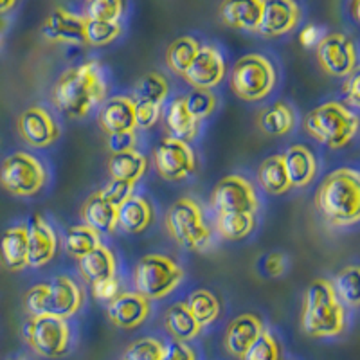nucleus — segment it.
I'll use <instances>...</instances> for the list:
<instances>
[{
  "label": "nucleus",
  "instance_id": "21",
  "mask_svg": "<svg viewBox=\"0 0 360 360\" xmlns=\"http://www.w3.org/2000/svg\"><path fill=\"white\" fill-rule=\"evenodd\" d=\"M263 323L256 314H242L234 317L225 330V349L233 356L242 360L247 349L263 333Z\"/></svg>",
  "mask_w": 360,
  "mask_h": 360
},
{
  "label": "nucleus",
  "instance_id": "14",
  "mask_svg": "<svg viewBox=\"0 0 360 360\" xmlns=\"http://www.w3.org/2000/svg\"><path fill=\"white\" fill-rule=\"evenodd\" d=\"M225 72H227V65L220 51L213 45H200L197 56L193 58L191 65L182 78L193 89L211 90L213 86L220 85Z\"/></svg>",
  "mask_w": 360,
  "mask_h": 360
},
{
  "label": "nucleus",
  "instance_id": "41",
  "mask_svg": "<svg viewBox=\"0 0 360 360\" xmlns=\"http://www.w3.org/2000/svg\"><path fill=\"white\" fill-rule=\"evenodd\" d=\"M123 33L121 22L86 20V45H108Z\"/></svg>",
  "mask_w": 360,
  "mask_h": 360
},
{
  "label": "nucleus",
  "instance_id": "33",
  "mask_svg": "<svg viewBox=\"0 0 360 360\" xmlns=\"http://www.w3.org/2000/svg\"><path fill=\"white\" fill-rule=\"evenodd\" d=\"M186 307L191 311L200 328L209 326L211 323L220 317V301L213 292H209L207 288H197L188 295Z\"/></svg>",
  "mask_w": 360,
  "mask_h": 360
},
{
  "label": "nucleus",
  "instance_id": "8",
  "mask_svg": "<svg viewBox=\"0 0 360 360\" xmlns=\"http://www.w3.org/2000/svg\"><path fill=\"white\" fill-rule=\"evenodd\" d=\"M22 332L29 348L44 359H60L67 355L72 344L69 323L54 315H34L25 321Z\"/></svg>",
  "mask_w": 360,
  "mask_h": 360
},
{
  "label": "nucleus",
  "instance_id": "20",
  "mask_svg": "<svg viewBox=\"0 0 360 360\" xmlns=\"http://www.w3.org/2000/svg\"><path fill=\"white\" fill-rule=\"evenodd\" d=\"M98 123L107 135L135 131V99L128 96H114L101 103Z\"/></svg>",
  "mask_w": 360,
  "mask_h": 360
},
{
  "label": "nucleus",
  "instance_id": "54",
  "mask_svg": "<svg viewBox=\"0 0 360 360\" xmlns=\"http://www.w3.org/2000/svg\"><path fill=\"white\" fill-rule=\"evenodd\" d=\"M0 44H2V34H0Z\"/></svg>",
  "mask_w": 360,
  "mask_h": 360
},
{
  "label": "nucleus",
  "instance_id": "17",
  "mask_svg": "<svg viewBox=\"0 0 360 360\" xmlns=\"http://www.w3.org/2000/svg\"><path fill=\"white\" fill-rule=\"evenodd\" d=\"M152 314V304L137 292H119L115 299L108 303V317L112 324L123 330H135Z\"/></svg>",
  "mask_w": 360,
  "mask_h": 360
},
{
  "label": "nucleus",
  "instance_id": "25",
  "mask_svg": "<svg viewBox=\"0 0 360 360\" xmlns=\"http://www.w3.org/2000/svg\"><path fill=\"white\" fill-rule=\"evenodd\" d=\"M153 207L143 197H131L117 207V227L130 234H141L152 225Z\"/></svg>",
  "mask_w": 360,
  "mask_h": 360
},
{
  "label": "nucleus",
  "instance_id": "29",
  "mask_svg": "<svg viewBox=\"0 0 360 360\" xmlns=\"http://www.w3.org/2000/svg\"><path fill=\"white\" fill-rule=\"evenodd\" d=\"M146 169L148 159L137 150L114 153L108 159V173H110L112 180H124V182L135 184L146 173Z\"/></svg>",
  "mask_w": 360,
  "mask_h": 360
},
{
  "label": "nucleus",
  "instance_id": "37",
  "mask_svg": "<svg viewBox=\"0 0 360 360\" xmlns=\"http://www.w3.org/2000/svg\"><path fill=\"white\" fill-rule=\"evenodd\" d=\"M169 94V82L160 72H150L135 83V96L141 101L162 105Z\"/></svg>",
  "mask_w": 360,
  "mask_h": 360
},
{
  "label": "nucleus",
  "instance_id": "22",
  "mask_svg": "<svg viewBox=\"0 0 360 360\" xmlns=\"http://www.w3.org/2000/svg\"><path fill=\"white\" fill-rule=\"evenodd\" d=\"M283 159H285V168H287L292 188H307L308 184H311V180L317 175L319 164L310 148L303 144H294L283 153Z\"/></svg>",
  "mask_w": 360,
  "mask_h": 360
},
{
  "label": "nucleus",
  "instance_id": "43",
  "mask_svg": "<svg viewBox=\"0 0 360 360\" xmlns=\"http://www.w3.org/2000/svg\"><path fill=\"white\" fill-rule=\"evenodd\" d=\"M242 360H281V349L274 333L263 330L262 335L247 349Z\"/></svg>",
  "mask_w": 360,
  "mask_h": 360
},
{
  "label": "nucleus",
  "instance_id": "1",
  "mask_svg": "<svg viewBox=\"0 0 360 360\" xmlns=\"http://www.w3.org/2000/svg\"><path fill=\"white\" fill-rule=\"evenodd\" d=\"M107 82L103 65L98 60H89L70 67L58 78L53 89V99L63 114L79 119L89 115L105 101Z\"/></svg>",
  "mask_w": 360,
  "mask_h": 360
},
{
  "label": "nucleus",
  "instance_id": "32",
  "mask_svg": "<svg viewBox=\"0 0 360 360\" xmlns=\"http://www.w3.org/2000/svg\"><path fill=\"white\" fill-rule=\"evenodd\" d=\"M258 124L263 134L279 137L292 131V128L295 127V114L287 103H276L259 114Z\"/></svg>",
  "mask_w": 360,
  "mask_h": 360
},
{
  "label": "nucleus",
  "instance_id": "7",
  "mask_svg": "<svg viewBox=\"0 0 360 360\" xmlns=\"http://www.w3.org/2000/svg\"><path fill=\"white\" fill-rule=\"evenodd\" d=\"M166 227L172 238L188 250H205L211 245V231L205 225L200 205L191 198H179L166 213Z\"/></svg>",
  "mask_w": 360,
  "mask_h": 360
},
{
  "label": "nucleus",
  "instance_id": "3",
  "mask_svg": "<svg viewBox=\"0 0 360 360\" xmlns=\"http://www.w3.org/2000/svg\"><path fill=\"white\" fill-rule=\"evenodd\" d=\"M346 328L344 304L337 297L330 279L317 278L308 285L304 294L303 330L314 339H333Z\"/></svg>",
  "mask_w": 360,
  "mask_h": 360
},
{
  "label": "nucleus",
  "instance_id": "39",
  "mask_svg": "<svg viewBox=\"0 0 360 360\" xmlns=\"http://www.w3.org/2000/svg\"><path fill=\"white\" fill-rule=\"evenodd\" d=\"M166 355V344L153 337H143L130 344L123 360H162Z\"/></svg>",
  "mask_w": 360,
  "mask_h": 360
},
{
  "label": "nucleus",
  "instance_id": "46",
  "mask_svg": "<svg viewBox=\"0 0 360 360\" xmlns=\"http://www.w3.org/2000/svg\"><path fill=\"white\" fill-rule=\"evenodd\" d=\"M92 287V294L98 301L103 303H110L112 299H115L119 295V279L115 276L107 279H101V281L90 285Z\"/></svg>",
  "mask_w": 360,
  "mask_h": 360
},
{
  "label": "nucleus",
  "instance_id": "48",
  "mask_svg": "<svg viewBox=\"0 0 360 360\" xmlns=\"http://www.w3.org/2000/svg\"><path fill=\"white\" fill-rule=\"evenodd\" d=\"M162 360H198L197 353L193 352L191 346L186 342H176L173 340L172 344L166 346V355Z\"/></svg>",
  "mask_w": 360,
  "mask_h": 360
},
{
  "label": "nucleus",
  "instance_id": "28",
  "mask_svg": "<svg viewBox=\"0 0 360 360\" xmlns=\"http://www.w3.org/2000/svg\"><path fill=\"white\" fill-rule=\"evenodd\" d=\"M166 127L172 134L169 137H175L184 143H189L197 137L198 121L188 112L184 98H175L169 103L168 110H166Z\"/></svg>",
  "mask_w": 360,
  "mask_h": 360
},
{
  "label": "nucleus",
  "instance_id": "34",
  "mask_svg": "<svg viewBox=\"0 0 360 360\" xmlns=\"http://www.w3.org/2000/svg\"><path fill=\"white\" fill-rule=\"evenodd\" d=\"M256 227V214L252 213H218L217 233L229 242H238L249 236Z\"/></svg>",
  "mask_w": 360,
  "mask_h": 360
},
{
  "label": "nucleus",
  "instance_id": "23",
  "mask_svg": "<svg viewBox=\"0 0 360 360\" xmlns=\"http://www.w3.org/2000/svg\"><path fill=\"white\" fill-rule=\"evenodd\" d=\"M265 0H247V2H221L218 13L225 25L256 33L263 15Z\"/></svg>",
  "mask_w": 360,
  "mask_h": 360
},
{
  "label": "nucleus",
  "instance_id": "2",
  "mask_svg": "<svg viewBox=\"0 0 360 360\" xmlns=\"http://www.w3.org/2000/svg\"><path fill=\"white\" fill-rule=\"evenodd\" d=\"M315 205L319 207L328 224L335 227L356 224L360 217L359 172L340 168L330 173L315 195Z\"/></svg>",
  "mask_w": 360,
  "mask_h": 360
},
{
  "label": "nucleus",
  "instance_id": "13",
  "mask_svg": "<svg viewBox=\"0 0 360 360\" xmlns=\"http://www.w3.org/2000/svg\"><path fill=\"white\" fill-rule=\"evenodd\" d=\"M44 311L45 315H54L60 319H70L83 307V290L78 283L67 276H58L44 283Z\"/></svg>",
  "mask_w": 360,
  "mask_h": 360
},
{
  "label": "nucleus",
  "instance_id": "31",
  "mask_svg": "<svg viewBox=\"0 0 360 360\" xmlns=\"http://www.w3.org/2000/svg\"><path fill=\"white\" fill-rule=\"evenodd\" d=\"M258 179L262 188L270 195H283L290 191V180H288L287 168L283 155H270L259 164Z\"/></svg>",
  "mask_w": 360,
  "mask_h": 360
},
{
  "label": "nucleus",
  "instance_id": "52",
  "mask_svg": "<svg viewBox=\"0 0 360 360\" xmlns=\"http://www.w3.org/2000/svg\"><path fill=\"white\" fill-rule=\"evenodd\" d=\"M17 8V2H0V15H6V13H9L11 9Z\"/></svg>",
  "mask_w": 360,
  "mask_h": 360
},
{
  "label": "nucleus",
  "instance_id": "19",
  "mask_svg": "<svg viewBox=\"0 0 360 360\" xmlns=\"http://www.w3.org/2000/svg\"><path fill=\"white\" fill-rule=\"evenodd\" d=\"M58 238L51 224L41 214H33L27 224V266H44L54 258Z\"/></svg>",
  "mask_w": 360,
  "mask_h": 360
},
{
  "label": "nucleus",
  "instance_id": "47",
  "mask_svg": "<svg viewBox=\"0 0 360 360\" xmlns=\"http://www.w3.org/2000/svg\"><path fill=\"white\" fill-rule=\"evenodd\" d=\"M135 143H137V137H135V131H123V134H114L108 135V150L114 153H123L135 150Z\"/></svg>",
  "mask_w": 360,
  "mask_h": 360
},
{
  "label": "nucleus",
  "instance_id": "44",
  "mask_svg": "<svg viewBox=\"0 0 360 360\" xmlns=\"http://www.w3.org/2000/svg\"><path fill=\"white\" fill-rule=\"evenodd\" d=\"M135 184L131 182H124V180H110L107 184V188L101 189L99 195L107 202H110L112 205L119 207L121 204L128 200V198L134 197Z\"/></svg>",
  "mask_w": 360,
  "mask_h": 360
},
{
  "label": "nucleus",
  "instance_id": "36",
  "mask_svg": "<svg viewBox=\"0 0 360 360\" xmlns=\"http://www.w3.org/2000/svg\"><path fill=\"white\" fill-rule=\"evenodd\" d=\"M98 245H101V234L92 229V227H89V225H74L67 231L65 249L72 258H83L85 254L94 250Z\"/></svg>",
  "mask_w": 360,
  "mask_h": 360
},
{
  "label": "nucleus",
  "instance_id": "45",
  "mask_svg": "<svg viewBox=\"0 0 360 360\" xmlns=\"http://www.w3.org/2000/svg\"><path fill=\"white\" fill-rule=\"evenodd\" d=\"M159 114H160L159 105L137 99V101H135V128L148 130V128L155 127V123L159 121Z\"/></svg>",
  "mask_w": 360,
  "mask_h": 360
},
{
  "label": "nucleus",
  "instance_id": "15",
  "mask_svg": "<svg viewBox=\"0 0 360 360\" xmlns=\"http://www.w3.org/2000/svg\"><path fill=\"white\" fill-rule=\"evenodd\" d=\"M18 134L27 144L34 148H45L60 139V124L56 119L41 107H31L20 114L17 121Z\"/></svg>",
  "mask_w": 360,
  "mask_h": 360
},
{
  "label": "nucleus",
  "instance_id": "51",
  "mask_svg": "<svg viewBox=\"0 0 360 360\" xmlns=\"http://www.w3.org/2000/svg\"><path fill=\"white\" fill-rule=\"evenodd\" d=\"M301 41H303L304 47H311L314 44L321 40L319 38V29L315 27V25H308L307 29H303V33H301Z\"/></svg>",
  "mask_w": 360,
  "mask_h": 360
},
{
  "label": "nucleus",
  "instance_id": "18",
  "mask_svg": "<svg viewBox=\"0 0 360 360\" xmlns=\"http://www.w3.org/2000/svg\"><path fill=\"white\" fill-rule=\"evenodd\" d=\"M301 20V8L292 0H269L263 6V15L256 33L265 38H276L294 31Z\"/></svg>",
  "mask_w": 360,
  "mask_h": 360
},
{
  "label": "nucleus",
  "instance_id": "40",
  "mask_svg": "<svg viewBox=\"0 0 360 360\" xmlns=\"http://www.w3.org/2000/svg\"><path fill=\"white\" fill-rule=\"evenodd\" d=\"M184 103L189 114L200 123L202 119L209 117V115L217 110L218 99L211 90L193 89L188 96H184Z\"/></svg>",
  "mask_w": 360,
  "mask_h": 360
},
{
  "label": "nucleus",
  "instance_id": "26",
  "mask_svg": "<svg viewBox=\"0 0 360 360\" xmlns=\"http://www.w3.org/2000/svg\"><path fill=\"white\" fill-rule=\"evenodd\" d=\"M78 265L83 279L89 285L112 278V276H115V269H117L114 252L103 243L96 247L94 250H90L89 254H85L83 258H79Z\"/></svg>",
  "mask_w": 360,
  "mask_h": 360
},
{
  "label": "nucleus",
  "instance_id": "16",
  "mask_svg": "<svg viewBox=\"0 0 360 360\" xmlns=\"http://www.w3.org/2000/svg\"><path fill=\"white\" fill-rule=\"evenodd\" d=\"M41 29L49 40L86 45V18L69 11L63 6H56L47 15Z\"/></svg>",
  "mask_w": 360,
  "mask_h": 360
},
{
  "label": "nucleus",
  "instance_id": "6",
  "mask_svg": "<svg viewBox=\"0 0 360 360\" xmlns=\"http://www.w3.org/2000/svg\"><path fill=\"white\" fill-rule=\"evenodd\" d=\"M278 74L263 54H245L231 70V89L243 101H262L274 90Z\"/></svg>",
  "mask_w": 360,
  "mask_h": 360
},
{
  "label": "nucleus",
  "instance_id": "5",
  "mask_svg": "<svg viewBox=\"0 0 360 360\" xmlns=\"http://www.w3.org/2000/svg\"><path fill=\"white\" fill-rule=\"evenodd\" d=\"M184 281V270L175 259L162 254H146L134 269V292L152 299L172 294Z\"/></svg>",
  "mask_w": 360,
  "mask_h": 360
},
{
  "label": "nucleus",
  "instance_id": "27",
  "mask_svg": "<svg viewBox=\"0 0 360 360\" xmlns=\"http://www.w3.org/2000/svg\"><path fill=\"white\" fill-rule=\"evenodd\" d=\"M82 218L85 225L101 233H112L117 227V207L107 202L98 193L86 198L82 207Z\"/></svg>",
  "mask_w": 360,
  "mask_h": 360
},
{
  "label": "nucleus",
  "instance_id": "10",
  "mask_svg": "<svg viewBox=\"0 0 360 360\" xmlns=\"http://www.w3.org/2000/svg\"><path fill=\"white\" fill-rule=\"evenodd\" d=\"M157 173L166 180H182L197 172V157L188 143L175 137H162L153 150Z\"/></svg>",
  "mask_w": 360,
  "mask_h": 360
},
{
  "label": "nucleus",
  "instance_id": "24",
  "mask_svg": "<svg viewBox=\"0 0 360 360\" xmlns=\"http://www.w3.org/2000/svg\"><path fill=\"white\" fill-rule=\"evenodd\" d=\"M0 259L13 272L27 266V224L13 225L0 238Z\"/></svg>",
  "mask_w": 360,
  "mask_h": 360
},
{
  "label": "nucleus",
  "instance_id": "49",
  "mask_svg": "<svg viewBox=\"0 0 360 360\" xmlns=\"http://www.w3.org/2000/svg\"><path fill=\"white\" fill-rule=\"evenodd\" d=\"M263 269H265V272L269 276H272V278H278V276H281L283 272H285V269H287L285 256L279 252L269 254V256L265 258V263H263Z\"/></svg>",
  "mask_w": 360,
  "mask_h": 360
},
{
  "label": "nucleus",
  "instance_id": "30",
  "mask_svg": "<svg viewBox=\"0 0 360 360\" xmlns=\"http://www.w3.org/2000/svg\"><path fill=\"white\" fill-rule=\"evenodd\" d=\"M164 324H166V330L172 335L173 340L176 342H186L193 340L195 337L200 333V324L195 321V317L191 315V311L188 310L186 303H176L166 311V317H164Z\"/></svg>",
  "mask_w": 360,
  "mask_h": 360
},
{
  "label": "nucleus",
  "instance_id": "50",
  "mask_svg": "<svg viewBox=\"0 0 360 360\" xmlns=\"http://www.w3.org/2000/svg\"><path fill=\"white\" fill-rule=\"evenodd\" d=\"M360 78H359V72H353L352 76L346 78V83L342 86V92L344 96L348 98V101L352 103L353 107H359L360 105Z\"/></svg>",
  "mask_w": 360,
  "mask_h": 360
},
{
  "label": "nucleus",
  "instance_id": "53",
  "mask_svg": "<svg viewBox=\"0 0 360 360\" xmlns=\"http://www.w3.org/2000/svg\"><path fill=\"white\" fill-rule=\"evenodd\" d=\"M11 360H25V359H11Z\"/></svg>",
  "mask_w": 360,
  "mask_h": 360
},
{
  "label": "nucleus",
  "instance_id": "11",
  "mask_svg": "<svg viewBox=\"0 0 360 360\" xmlns=\"http://www.w3.org/2000/svg\"><path fill=\"white\" fill-rule=\"evenodd\" d=\"M211 204L218 213L256 214L259 207L256 188L240 175H229L218 180L211 193Z\"/></svg>",
  "mask_w": 360,
  "mask_h": 360
},
{
  "label": "nucleus",
  "instance_id": "35",
  "mask_svg": "<svg viewBox=\"0 0 360 360\" xmlns=\"http://www.w3.org/2000/svg\"><path fill=\"white\" fill-rule=\"evenodd\" d=\"M200 49V41L193 37H179L169 44L166 51V63L169 69L179 76H184L186 70L191 65L193 58L197 56Z\"/></svg>",
  "mask_w": 360,
  "mask_h": 360
},
{
  "label": "nucleus",
  "instance_id": "4",
  "mask_svg": "<svg viewBox=\"0 0 360 360\" xmlns=\"http://www.w3.org/2000/svg\"><path fill=\"white\" fill-rule=\"evenodd\" d=\"M304 130L315 141L339 150L349 144L359 130V117L339 101H326L304 119Z\"/></svg>",
  "mask_w": 360,
  "mask_h": 360
},
{
  "label": "nucleus",
  "instance_id": "38",
  "mask_svg": "<svg viewBox=\"0 0 360 360\" xmlns=\"http://www.w3.org/2000/svg\"><path fill=\"white\" fill-rule=\"evenodd\" d=\"M359 266L348 265L342 269L333 279V290L340 303H346L348 307H359Z\"/></svg>",
  "mask_w": 360,
  "mask_h": 360
},
{
  "label": "nucleus",
  "instance_id": "12",
  "mask_svg": "<svg viewBox=\"0 0 360 360\" xmlns=\"http://www.w3.org/2000/svg\"><path fill=\"white\" fill-rule=\"evenodd\" d=\"M317 62L333 78H348L356 69V47L349 37L330 33L317 41Z\"/></svg>",
  "mask_w": 360,
  "mask_h": 360
},
{
  "label": "nucleus",
  "instance_id": "9",
  "mask_svg": "<svg viewBox=\"0 0 360 360\" xmlns=\"http://www.w3.org/2000/svg\"><path fill=\"white\" fill-rule=\"evenodd\" d=\"M44 164L27 152H15L0 164V186L15 197H33L45 186Z\"/></svg>",
  "mask_w": 360,
  "mask_h": 360
},
{
  "label": "nucleus",
  "instance_id": "42",
  "mask_svg": "<svg viewBox=\"0 0 360 360\" xmlns=\"http://www.w3.org/2000/svg\"><path fill=\"white\" fill-rule=\"evenodd\" d=\"M124 8L127 6L121 0H92L85 4V18L99 22H119Z\"/></svg>",
  "mask_w": 360,
  "mask_h": 360
}]
</instances>
